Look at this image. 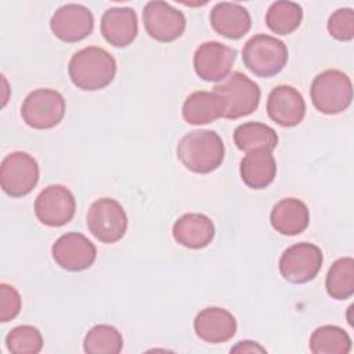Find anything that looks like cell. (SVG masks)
Masks as SVG:
<instances>
[{
	"instance_id": "cell-6",
	"label": "cell",
	"mask_w": 354,
	"mask_h": 354,
	"mask_svg": "<svg viewBox=\"0 0 354 354\" xmlns=\"http://www.w3.org/2000/svg\"><path fill=\"white\" fill-rule=\"evenodd\" d=\"M65 115V100L53 88H37L26 95L21 106L24 122L36 130L55 127Z\"/></svg>"
},
{
	"instance_id": "cell-31",
	"label": "cell",
	"mask_w": 354,
	"mask_h": 354,
	"mask_svg": "<svg viewBox=\"0 0 354 354\" xmlns=\"http://www.w3.org/2000/svg\"><path fill=\"white\" fill-rule=\"evenodd\" d=\"M231 353H266V348L256 342L243 340V342H239L236 346H234L231 348Z\"/></svg>"
},
{
	"instance_id": "cell-10",
	"label": "cell",
	"mask_w": 354,
	"mask_h": 354,
	"mask_svg": "<svg viewBox=\"0 0 354 354\" xmlns=\"http://www.w3.org/2000/svg\"><path fill=\"white\" fill-rule=\"evenodd\" d=\"M142 21L147 33L156 41L170 43L178 39L185 30L183 11L166 1H148L142 10Z\"/></svg>"
},
{
	"instance_id": "cell-21",
	"label": "cell",
	"mask_w": 354,
	"mask_h": 354,
	"mask_svg": "<svg viewBox=\"0 0 354 354\" xmlns=\"http://www.w3.org/2000/svg\"><path fill=\"white\" fill-rule=\"evenodd\" d=\"M239 173L242 181L252 189L268 187L277 174V163L271 151L259 149L246 152L241 160Z\"/></svg>"
},
{
	"instance_id": "cell-18",
	"label": "cell",
	"mask_w": 354,
	"mask_h": 354,
	"mask_svg": "<svg viewBox=\"0 0 354 354\" xmlns=\"http://www.w3.org/2000/svg\"><path fill=\"white\" fill-rule=\"evenodd\" d=\"M173 238L188 249L206 248L214 238L213 221L202 213H187L173 224Z\"/></svg>"
},
{
	"instance_id": "cell-3",
	"label": "cell",
	"mask_w": 354,
	"mask_h": 354,
	"mask_svg": "<svg viewBox=\"0 0 354 354\" xmlns=\"http://www.w3.org/2000/svg\"><path fill=\"white\" fill-rule=\"evenodd\" d=\"M286 44L270 35L259 33L252 36L242 48L245 66L259 77L278 75L288 62Z\"/></svg>"
},
{
	"instance_id": "cell-4",
	"label": "cell",
	"mask_w": 354,
	"mask_h": 354,
	"mask_svg": "<svg viewBox=\"0 0 354 354\" xmlns=\"http://www.w3.org/2000/svg\"><path fill=\"white\" fill-rule=\"evenodd\" d=\"M313 105L325 115H337L351 105L353 84L350 77L337 69H326L311 83Z\"/></svg>"
},
{
	"instance_id": "cell-15",
	"label": "cell",
	"mask_w": 354,
	"mask_h": 354,
	"mask_svg": "<svg viewBox=\"0 0 354 354\" xmlns=\"http://www.w3.org/2000/svg\"><path fill=\"white\" fill-rule=\"evenodd\" d=\"M267 113L277 124L282 127H295L304 119V98L295 87L279 84L268 94Z\"/></svg>"
},
{
	"instance_id": "cell-17",
	"label": "cell",
	"mask_w": 354,
	"mask_h": 354,
	"mask_svg": "<svg viewBox=\"0 0 354 354\" xmlns=\"http://www.w3.org/2000/svg\"><path fill=\"white\" fill-rule=\"evenodd\" d=\"M101 33L115 47H126L137 37V14L130 7L108 8L101 18Z\"/></svg>"
},
{
	"instance_id": "cell-7",
	"label": "cell",
	"mask_w": 354,
	"mask_h": 354,
	"mask_svg": "<svg viewBox=\"0 0 354 354\" xmlns=\"http://www.w3.org/2000/svg\"><path fill=\"white\" fill-rule=\"evenodd\" d=\"M87 228L102 243L120 241L127 230V216L122 205L111 198L94 201L87 212Z\"/></svg>"
},
{
	"instance_id": "cell-8",
	"label": "cell",
	"mask_w": 354,
	"mask_h": 354,
	"mask_svg": "<svg viewBox=\"0 0 354 354\" xmlns=\"http://www.w3.org/2000/svg\"><path fill=\"white\" fill-rule=\"evenodd\" d=\"M39 165L28 152L15 151L8 153L0 166L1 189L12 198L28 195L39 181Z\"/></svg>"
},
{
	"instance_id": "cell-30",
	"label": "cell",
	"mask_w": 354,
	"mask_h": 354,
	"mask_svg": "<svg viewBox=\"0 0 354 354\" xmlns=\"http://www.w3.org/2000/svg\"><path fill=\"white\" fill-rule=\"evenodd\" d=\"M21 311V296L18 290L8 285L0 283V321L8 322Z\"/></svg>"
},
{
	"instance_id": "cell-20",
	"label": "cell",
	"mask_w": 354,
	"mask_h": 354,
	"mask_svg": "<svg viewBox=\"0 0 354 354\" xmlns=\"http://www.w3.org/2000/svg\"><path fill=\"white\" fill-rule=\"evenodd\" d=\"M270 221L272 228L282 235H299L308 227L310 210L300 199L285 198L274 205Z\"/></svg>"
},
{
	"instance_id": "cell-13",
	"label": "cell",
	"mask_w": 354,
	"mask_h": 354,
	"mask_svg": "<svg viewBox=\"0 0 354 354\" xmlns=\"http://www.w3.org/2000/svg\"><path fill=\"white\" fill-rule=\"evenodd\" d=\"M236 50L220 41H205L194 54L195 73L206 82L224 80L235 62Z\"/></svg>"
},
{
	"instance_id": "cell-16",
	"label": "cell",
	"mask_w": 354,
	"mask_h": 354,
	"mask_svg": "<svg viewBox=\"0 0 354 354\" xmlns=\"http://www.w3.org/2000/svg\"><path fill=\"white\" fill-rule=\"evenodd\" d=\"M194 329L199 339L207 343H224L236 333V319L225 308L206 307L194 319Z\"/></svg>"
},
{
	"instance_id": "cell-23",
	"label": "cell",
	"mask_w": 354,
	"mask_h": 354,
	"mask_svg": "<svg viewBox=\"0 0 354 354\" xmlns=\"http://www.w3.org/2000/svg\"><path fill=\"white\" fill-rule=\"evenodd\" d=\"M234 142L238 149L250 152L271 151L278 145V136L272 127L260 122H246L234 130Z\"/></svg>"
},
{
	"instance_id": "cell-12",
	"label": "cell",
	"mask_w": 354,
	"mask_h": 354,
	"mask_svg": "<svg viewBox=\"0 0 354 354\" xmlns=\"http://www.w3.org/2000/svg\"><path fill=\"white\" fill-rule=\"evenodd\" d=\"M53 259L55 263L72 272L87 270L97 257L95 245L80 232H66L53 245Z\"/></svg>"
},
{
	"instance_id": "cell-1",
	"label": "cell",
	"mask_w": 354,
	"mask_h": 354,
	"mask_svg": "<svg viewBox=\"0 0 354 354\" xmlns=\"http://www.w3.org/2000/svg\"><path fill=\"white\" fill-rule=\"evenodd\" d=\"M68 73L77 88L97 91L105 88L115 79L116 61L101 47H84L72 55Z\"/></svg>"
},
{
	"instance_id": "cell-26",
	"label": "cell",
	"mask_w": 354,
	"mask_h": 354,
	"mask_svg": "<svg viewBox=\"0 0 354 354\" xmlns=\"http://www.w3.org/2000/svg\"><path fill=\"white\" fill-rule=\"evenodd\" d=\"M303 19V10L295 1H275L270 6L266 14L268 29L277 35H289L295 32Z\"/></svg>"
},
{
	"instance_id": "cell-19",
	"label": "cell",
	"mask_w": 354,
	"mask_h": 354,
	"mask_svg": "<svg viewBox=\"0 0 354 354\" xmlns=\"http://www.w3.org/2000/svg\"><path fill=\"white\" fill-rule=\"evenodd\" d=\"M210 24L213 29L227 39L243 37L252 26V18L249 11L238 4L223 1L217 3L210 11Z\"/></svg>"
},
{
	"instance_id": "cell-27",
	"label": "cell",
	"mask_w": 354,
	"mask_h": 354,
	"mask_svg": "<svg viewBox=\"0 0 354 354\" xmlns=\"http://www.w3.org/2000/svg\"><path fill=\"white\" fill-rule=\"evenodd\" d=\"M83 348L87 354H118L123 348V337L115 326L95 325L86 333Z\"/></svg>"
},
{
	"instance_id": "cell-14",
	"label": "cell",
	"mask_w": 354,
	"mask_h": 354,
	"mask_svg": "<svg viewBox=\"0 0 354 354\" xmlns=\"http://www.w3.org/2000/svg\"><path fill=\"white\" fill-rule=\"evenodd\" d=\"M50 28L59 40L76 43L86 39L93 32L94 17L93 12L82 4H65L53 14Z\"/></svg>"
},
{
	"instance_id": "cell-2",
	"label": "cell",
	"mask_w": 354,
	"mask_h": 354,
	"mask_svg": "<svg viewBox=\"0 0 354 354\" xmlns=\"http://www.w3.org/2000/svg\"><path fill=\"white\" fill-rule=\"evenodd\" d=\"M225 148L221 137L213 130H192L177 145V156L192 173L207 174L218 169Z\"/></svg>"
},
{
	"instance_id": "cell-25",
	"label": "cell",
	"mask_w": 354,
	"mask_h": 354,
	"mask_svg": "<svg viewBox=\"0 0 354 354\" xmlns=\"http://www.w3.org/2000/svg\"><path fill=\"white\" fill-rule=\"evenodd\" d=\"M328 295L336 300L350 299L354 293V260L353 257L337 259L329 268L325 279Z\"/></svg>"
},
{
	"instance_id": "cell-28",
	"label": "cell",
	"mask_w": 354,
	"mask_h": 354,
	"mask_svg": "<svg viewBox=\"0 0 354 354\" xmlns=\"http://www.w3.org/2000/svg\"><path fill=\"white\" fill-rule=\"evenodd\" d=\"M6 346L12 354H37L43 348V337L37 328L19 325L8 332Z\"/></svg>"
},
{
	"instance_id": "cell-5",
	"label": "cell",
	"mask_w": 354,
	"mask_h": 354,
	"mask_svg": "<svg viewBox=\"0 0 354 354\" xmlns=\"http://www.w3.org/2000/svg\"><path fill=\"white\" fill-rule=\"evenodd\" d=\"M224 102V119H239L253 113L260 104V87L242 72H232L213 87Z\"/></svg>"
},
{
	"instance_id": "cell-22",
	"label": "cell",
	"mask_w": 354,
	"mask_h": 354,
	"mask_svg": "<svg viewBox=\"0 0 354 354\" xmlns=\"http://www.w3.org/2000/svg\"><path fill=\"white\" fill-rule=\"evenodd\" d=\"M224 116V102L214 91H195L183 105V118L189 124H207Z\"/></svg>"
},
{
	"instance_id": "cell-29",
	"label": "cell",
	"mask_w": 354,
	"mask_h": 354,
	"mask_svg": "<svg viewBox=\"0 0 354 354\" xmlns=\"http://www.w3.org/2000/svg\"><path fill=\"white\" fill-rule=\"evenodd\" d=\"M329 35L340 41L354 39V12L351 8H339L328 19Z\"/></svg>"
},
{
	"instance_id": "cell-9",
	"label": "cell",
	"mask_w": 354,
	"mask_h": 354,
	"mask_svg": "<svg viewBox=\"0 0 354 354\" xmlns=\"http://www.w3.org/2000/svg\"><path fill=\"white\" fill-rule=\"evenodd\" d=\"M321 249L310 242L289 246L279 259V272L290 283H306L317 277L322 267Z\"/></svg>"
},
{
	"instance_id": "cell-11",
	"label": "cell",
	"mask_w": 354,
	"mask_h": 354,
	"mask_svg": "<svg viewBox=\"0 0 354 354\" xmlns=\"http://www.w3.org/2000/svg\"><path fill=\"white\" fill-rule=\"evenodd\" d=\"M76 210L73 194L61 184L46 187L35 201V214L47 227H61L68 224Z\"/></svg>"
},
{
	"instance_id": "cell-24",
	"label": "cell",
	"mask_w": 354,
	"mask_h": 354,
	"mask_svg": "<svg viewBox=\"0 0 354 354\" xmlns=\"http://www.w3.org/2000/svg\"><path fill=\"white\" fill-rule=\"evenodd\" d=\"M350 350L348 333L336 325L319 326L310 337V351L314 354H348Z\"/></svg>"
}]
</instances>
